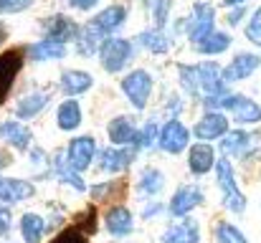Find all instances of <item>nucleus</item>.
<instances>
[{"label": "nucleus", "instance_id": "6e6552de", "mask_svg": "<svg viewBox=\"0 0 261 243\" xmlns=\"http://www.w3.org/2000/svg\"><path fill=\"white\" fill-rule=\"evenodd\" d=\"M188 33H190V41H195V43H200L208 33H213V8L208 3H198L193 8V18H190Z\"/></svg>", "mask_w": 261, "mask_h": 243}, {"label": "nucleus", "instance_id": "412c9836", "mask_svg": "<svg viewBox=\"0 0 261 243\" xmlns=\"http://www.w3.org/2000/svg\"><path fill=\"white\" fill-rule=\"evenodd\" d=\"M28 53H31L33 61H51V59H61V56L66 53V46L59 43V41H51V38H48V41H41V43L31 46Z\"/></svg>", "mask_w": 261, "mask_h": 243}, {"label": "nucleus", "instance_id": "a878e982", "mask_svg": "<svg viewBox=\"0 0 261 243\" xmlns=\"http://www.w3.org/2000/svg\"><path fill=\"white\" fill-rule=\"evenodd\" d=\"M43 231H46L43 218H38L33 213H28V215L20 218V233H23V241L25 243H38L41 236H43Z\"/></svg>", "mask_w": 261, "mask_h": 243}, {"label": "nucleus", "instance_id": "6ab92c4d", "mask_svg": "<svg viewBox=\"0 0 261 243\" xmlns=\"http://www.w3.org/2000/svg\"><path fill=\"white\" fill-rule=\"evenodd\" d=\"M33 195V185L23 180H3L0 182V203H18Z\"/></svg>", "mask_w": 261, "mask_h": 243}, {"label": "nucleus", "instance_id": "0eeeda50", "mask_svg": "<svg viewBox=\"0 0 261 243\" xmlns=\"http://www.w3.org/2000/svg\"><path fill=\"white\" fill-rule=\"evenodd\" d=\"M129 53H132V48H129V43L122 41V38H109V41L101 43V64H104V69L112 71V74L119 71V69L127 64Z\"/></svg>", "mask_w": 261, "mask_h": 243}, {"label": "nucleus", "instance_id": "2f4dec72", "mask_svg": "<svg viewBox=\"0 0 261 243\" xmlns=\"http://www.w3.org/2000/svg\"><path fill=\"white\" fill-rule=\"evenodd\" d=\"M140 43H142L145 48H150L152 53H165V51H168V41H165V36H163L160 31H145V33L140 36Z\"/></svg>", "mask_w": 261, "mask_h": 243}, {"label": "nucleus", "instance_id": "79ce46f5", "mask_svg": "<svg viewBox=\"0 0 261 243\" xmlns=\"http://www.w3.org/2000/svg\"><path fill=\"white\" fill-rule=\"evenodd\" d=\"M241 15H244V8H239L236 13H231V18H228V23H231V25H236V23L241 20Z\"/></svg>", "mask_w": 261, "mask_h": 243}, {"label": "nucleus", "instance_id": "5701e85b", "mask_svg": "<svg viewBox=\"0 0 261 243\" xmlns=\"http://www.w3.org/2000/svg\"><path fill=\"white\" fill-rule=\"evenodd\" d=\"M124 193H127V182H124V180H112V182L96 185V187L91 190V195H94L96 200L104 198V203H122Z\"/></svg>", "mask_w": 261, "mask_h": 243}, {"label": "nucleus", "instance_id": "9b49d317", "mask_svg": "<svg viewBox=\"0 0 261 243\" xmlns=\"http://www.w3.org/2000/svg\"><path fill=\"white\" fill-rule=\"evenodd\" d=\"M188 167L193 175H205L216 167V152L208 142H200V145H193L190 147V155H188Z\"/></svg>", "mask_w": 261, "mask_h": 243}, {"label": "nucleus", "instance_id": "72a5a7b5", "mask_svg": "<svg viewBox=\"0 0 261 243\" xmlns=\"http://www.w3.org/2000/svg\"><path fill=\"white\" fill-rule=\"evenodd\" d=\"M56 172H59V177H61V180H69L76 190H84V187H87V185L82 182V177L76 175L79 170H74V165H71V162H64L61 157H59V160H56Z\"/></svg>", "mask_w": 261, "mask_h": 243}, {"label": "nucleus", "instance_id": "c03bdc74", "mask_svg": "<svg viewBox=\"0 0 261 243\" xmlns=\"http://www.w3.org/2000/svg\"><path fill=\"white\" fill-rule=\"evenodd\" d=\"M5 38V28H3V23H0V41Z\"/></svg>", "mask_w": 261, "mask_h": 243}, {"label": "nucleus", "instance_id": "aec40b11", "mask_svg": "<svg viewBox=\"0 0 261 243\" xmlns=\"http://www.w3.org/2000/svg\"><path fill=\"white\" fill-rule=\"evenodd\" d=\"M107 228H109V233H114V236H127V233L132 231V213H129L127 208H122V205L112 208V210L107 213Z\"/></svg>", "mask_w": 261, "mask_h": 243}, {"label": "nucleus", "instance_id": "dca6fc26", "mask_svg": "<svg viewBox=\"0 0 261 243\" xmlns=\"http://www.w3.org/2000/svg\"><path fill=\"white\" fill-rule=\"evenodd\" d=\"M91 157H94V140L91 137H76L69 145V162L74 165V170H87Z\"/></svg>", "mask_w": 261, "mask_h": 243}, {"label": "nucleus", "instance_id": "a18cd8bd", "mask_svg": "<svg viewBox=\"0 0 261 243\" xmlns=\"http://www.w3.org/2000/svg\"><path fill=\"white\" fill-rule=\"evenodd\" d=\"M0 182H3V180H0Z\"/></svg>", "mask_w": 261, "mask_h": 243}, {"label": "nucleus", "instance_id": "c85d7f7f", "mask_svg": "<svg viewBox=\"0 0 261 243\" xmlns=\"http://www.w3.org/2000/svg\"><path fill=\"white\" fill-rule=\"evenodd\" d=\"M163 187H165V175H163L160 170L150 167V170H145V172H142V182H140V190H142L145 195H158V193H160Z\"/></svg>", "mask_w": 261, "mask_h": 243}, {"label": "nucleus", "instance_id": "9d476101", "mask_svg": "<svg viewBox=\"0 0 261 243\" xmlns=\"http://www.w3.org/2000/svg\"><path fill=\"white\" fill-rule=\"evenodd\" d=\"M261 59L256 53H239L231 64H228V69H223V81L226 84H233V81H244L246 76H251L256 69H259Z\"/></svg>", "mask_w": 261, "mask_h": 243}, {"label": "nucleus", "instance_id": "20e7f679", "mask_svg": "<svg viewBox=\"0 0 261 243\" xmlns=\"http://www.w3.org/2000/svg\"><path fill=\"white\" fill-rule=\"evenodd\" d=\"M198 86H200V96H218L226 91V81H223V69L213 61L200 64L198 66Z\"/></svg>", "mask_w": 261, "mask_h": 243}, {"label": "nucleus", "instance_id": "4468645a", "mask_svg": "<svg viewBox=\"0 0 261 243\" xmlns=\"http://www.w3.org/2000/svg\"><path fill=\"white\" fill-rule=\"evenodd\" d=\"M137 129H135V124H132V119H127V117H117L114 122H109V140L114 142V145H119V147H124V145H137Z\"/></svg>", "mask_w": 261, "mask_h": 243}, {"label": "nucleus", "instance_id": "39448f33", "mask_svg": "<svg viewBox=\"0 0 261 243\" xmlns=\"http://www.w3.org/2000/svg\"><path fill=\"white\" fill-rule=\"evenodd\" d=\"M20 69H23V51L20 48H10V51L0 53V104L8 96L13 79L18 76Z\"/></svg>", "mask_w": 261, "mask_h": 243}, {"label": "nucleus", "instance_id": "7c9ffc66", "mask_svg": "<svg viewBox=\"0 0 261 243\" xmlns=\"http://www.w3.org/2000/svg\"><path fill=\"white\" fill-rule=\"evenodd\" d=\"M216 241L218 243H249L246 236H244L233 223H218V228H216Z\"/></svg>", "mask_w": 261, "mask_h": 243}, {"label": "nucleus", "instance_id": "f03ea898", "mask_svg": "<svg viewBox=\"0 0 261 243\" xmlns=\"http://www.w3.org/2000/svg\"><path fill=\"white\" fill-rule=\"evenodd\" d=\"M122 89H124V94L129 96V101L137 109H145V104L150 99V91H152V79H150L147 71H132L127 79L122 81Z\"/></svg>", "mask_w": 261, "mask_h": 243}, {"label": "nucleus", "instance_id": "2eb2a0df", "mask_svg": "<svg viewBox=\"0 0 261 243\" xmlns=\"http://www.w3.org/2000/svg\"><path fill=\"white\" fill-rule=\"evenodd\" d=\"M43 28H46V33H48V38L51 41H69V38H74L76 33H79V25L74 23V20H69V18H64V15H54V18H48L46 23H43Z\"/></svg>", "mask_w": 261, "mask_h": 243}, {"label": "nucleus", "instance_id": "473e14b6", "mask_svg": "<svg viewBox=\"0 0 261 243\" xmlns=\"http://www.w3.org/2000/svg\"><path fill=\"white\" fill-rule=\"evenodd\" d=\"M180 84L188 94L200 96V86H198V66H180Z\"/></svg>", "mask_w": 261, "mask_h": 243}, {"label": "nucleus", "instance_id": "a19ab883", "mask_svg": "<svg viewBox=\"0 0 261 243\" xmlns=\"http://www.w3.org/2000/svg\"><path fill=\"white\" fill-rule=\"evenodd\" d=\"M74 8H82V10H89L91 5H96V0H71Z\"/></svg>", "mask_w": 261, "mask_h": 243}, {"label": "nucleus", "instance_id": "423d86ee", "mask_svg": "<svg viewBox=\"0 0 261 243\" xmlns=\"http://www.w3.org/2000/svg\"><path fill=\"white\" fill-rule=\"evenodd\" d=\"M203 203V190L198 185H182L170 200V215L175 218H185L188 213H193L198 205Z\"/></svg>", "mask_w": 261, "mask_h": 243}, {"label": "nucleus", "instance_id": "7ed1b4c3", "mask_svg": "<svg viewBox=\"0 0 261 243\" xmlns=\"http://www.w3.org/2000/svg\"><path fill=\"white\" fill-rule=\"evenodd\" d=\"M188 140H190V132H188L185 124L177 122V119H170V122L160 129V137H158L160 147H163L165 152H170V155H180V152L188 147Z\"/></svg>", "mask_w": 261, "mask_h": 243}, {"label": "nucleus", "instance_id": "c9c22d12", "mask_svg": "<svg viewBox=\"0 0 261 243\" xmlns=\"http://www.w3.org/2000/svg\"><path fill=\"white\" fill-rule=\"evenodd\" d=\"M155 137H158V124L155 122H147L145 129L137 134V147H152Z\"/></svg>", "mask_w": 261, "mask_h": 243}, {"label": "nucleus", "instance_id": "cd10ccee", "mask_svg": "<svg viewBox=\"0 0 261 243\" xmlns=\"http://www.w3.org/2000/svg\"><path fill=\"white\" fill-rule=\"evenodd\" d=\"M82 122V112L76 101H64L59 106V127L61 129H76Z\"/></svg>", "mask_w": 261, "mask_h": 243}, {"label": "nucleus", "instance_id": "4c0bfd02", "mask_svg": "<svg viewBox=\"0 0 261 243\" xmlns=\"http://www.w3.org/2000/svg\"><path fill=\"white\" fill-rule=\"evenodd\" d=\"M28 5H31V0H0V13H18Z\"/></svg>", "mask_w": 261, "mask_h": 243}, {"label": "nucleus", "instance_id": "b1692460", "mask_svg": "<svg viewBox=\"0 0 261 243\" xmlns=\"http://www.w3.org/2000/svg\"><path fill=\"white\" fill-rule=\"evenodd\" d=\"M231 46V36H226V33H208L200 43H195V48L200 51V53H205V56H216V53H223L226 48Z\"/></svg>", "mask_w": 261, "mask_h": 243}, {"label": "nucleus", "instance_id": "c756f323", "mask_svg": "<svg viewBox=\"0 0 261 243\" xmlns=\"http://www.w3.org/2000/svg\"><path fill=\"white\" fill-rule=\"evenodd\" d=\"M46 96H41V94H33V96H28V99H23L20 104H18V117H23V119H28V117H33V114H38L43 106H46Z\"/></svg>", "mask_w": 261, "mask_h": 243}, {"label": "nucleus", "instance_id": "58836bf2", "mask_svg": "<svg viewBox=\"0 0 261 243\" xmlns=\"http://www.w3.org/2000/svg\"><path fill=\"white\" fill-rule=\"evenodd\" d=\"M168 8H170L168 0H155V20H158L160 25H163L165 18H168Z\"/></svg>", "mask_w": 261, "mask_h": 243}, {"label": "nucleus", "instance_id": "393cba45", "mask_svg": "<svg viewBox=\"0 0 261 243\" xmlns=\"http://www.w3.org/2000/svg\"><path fill=\"white\" fill-rule=\"evenodd\" d=\"M0 137H5L10 145H15L18 150H25L28 145H31V132L23 127V124H18V122H8V124H3L0 127Z\"/></svg>", "mask_w": 261, "mask_h": 243}, {"label": "nucleus", "instance_id": "f704fd0d", "mask_svg": "<svg viewBox=\"0 0 261 243\" xmlns=\"http://www.w3.org/2000/svg\"><path fill=\"white\" fill-rule=\"evenodd\" d=\"M51 243H89V241H87V233L84 231H79L76 226H71V228L61 231Z\"/></svg>", "mask_w": 261, "mask_h": 243}, {"label": "nucleus", "instance_id": "f3484780", "mask_svg": "<svg viewBox=\"0 0 261 243\" xmlns=\"http://www.w3.org/2000/svg\"><path fill=\"white\" fill-rule=\"evenodd\" d=\"M163 241L165 243H200V228H198L195 221L185 218L182 223L173 226V228L163 236Z\"/></svg>", "mask_w": 261, "mask_h": 243}, {"label": "nucleus", "instance_id": "ddd939ff", "mask_svg": "<svg viewBox=\"0 0 261 243\" xmlns=\"http://www.w3.org/2000/svg\"><path fill=\"white\" fill-rule=\"evenodd\" d=\"M124 18H127V10H124L122 5H112V8H107L104 13H99L89 25H91L99 36H104V33H109V31L119 28V25L124 23Z\"/></svg>", "mask_w": 261, "mask_h": 243}, {"label": "nucleus", "instance_id": "ea45409f", "mask_svg": "<svg viewBox=\"0 0 261 243\" xmlns=\"http://www.w3.org/2000/svg\"><path fill=\"white\" fill-rule=\"evenodd\" d=\"M10 231V213L0 208V236H5Z\"/></svg>", "mask_w": 261, "mask_h": 243}, {"label": "nucleus", "instance_id": "f257e3e1", "mask_svg": "<svg viewBox=\"0 0 261 243\" xmlns=\"http://www.w3.org/2000/svg\"><path fill=\"white\" fill-rule=\"evenodd\" d=\"M216 175H218V187H221L223 208H228L231 213H244L246 210V195L239 190L236 177H233V167H231V162L226 157L221 162H216Z\"/></svg>", "mask_w": 261, "mask_h": 243}, {"label": "nucleus", "instance_id": "f8f14e48", "mask_svg": "<svg viewBox=\"0 0 261 243\" xmlns=\"http://www.w3.org/2000/svg\"><path fill=\"white\" fill-rule=\"evenodd\" d=\"M135 155H137V145H124L119 150H101V155H99L101 170L119 172V170H124L129 162L135 160Z\"/></svg>", "mask_w": 261, "mask_h": 243}, {"label": "nucleus", "instance_id": "a211bd4d", "mask_svg": "<svg viewBox=\"0 0 261 243\" xmlns=\"http://www.w3.org/2000/svg\"><path fill=\"white\" fill-rule=\"evenodd\" d=\"M251 140L254 137L249 132H244V129L226 132L221 137V150H223V155H241V157H246V147L251 145Z\"/></svg>", "mask_w": 261, "mask_h": 243}, {"label": "nucleus", "instance_id": "e433bc0d", "mask_svg": "<svg viewBox=\"0 0 261 243\" xmlns=\"http://www.w3.org/2000/svg\"><path fill=\"white\" fill-rule=\"evenodd\" d=\"M246 38L251 41V43H256L261 46V8L254 13V18H251V23L246 25Z\"/></svg>", "mask_w": 261, "mask_h": 243}, {"label": "nucleus", "instance_id": "bb28decb", "mask_svg": "<svg viewBox=\"0 0 261 243\" xmlns=\"http://www.w3.org/2000/svg\"><path fill=\"white\" fill-rule=\"evenodd\" d=\"M89 86H91V76L84 74V71H66L64 76H61V89H64V94H82V91H87Z\"/></svg>", "mask_w": 261, "mask_h": 243}, {"label": "nucleus", "instance_id": "37998d69", "mask_svg": "<svg viewBox=\"0 0 261 243\" xmlns=\"http://www.w3.org/2000/svg\"><path fill=\"white\" fill-rule=\"evenodd\" d=\"M244 0H226V5H241Z\"/></svg>", "mask_w": 261, "mask_h": 243}, {"label": "nucleus", "instance_id": "1a4fd4ad", "mask_svg": "<svg viewBox=\"0 0 261 243\" xmlns=\"http://www.w3.org/2000/svg\"><path fill=\"white\" fill-rule=\"evenodd\" d=\"M228 132V119L221 112H208L198 124H195V137L208 142V140H218Z\"/></svg>", "mask_w": 261, "mask_h": 243}, {"label": "nucleus", "instance_id": "4be33fe9", "mask_svg": "<svg viewBox=\"0 0 261 243\" xmlns=\"http://www.w3.org/2000/svg\"><path fill=\"white\" fill-rule=\"evenodd\" d=\"M233 122H239V124H256V122H261V106L254 99L241 96V101L233 106Z\"/></svg>", "mask_w": 261, "mask_h": 243}]
</instances>
